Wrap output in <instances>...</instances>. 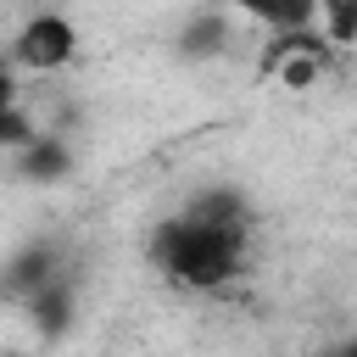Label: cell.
Here are the masks:
<instances>
[{
    "instance_id": "cell-1",
    "label": "cell",
    "mask_w": 357,
    "mask_h": 357,
    "mask_svg": "<svg viewBox=\"0 0 357 357\" xmlns=\"http://www.w3.org/2000/svg\"><path fill=\"white\" fill-rule=\"evenodd\" d=\"M245 257H251V212L234 190H206L184 201L151 234V262L184 290H223L234 273H245Z\"/></svg>"
},
{
    "instance_id": "cell-2",
    "label": "cell",
    "mask_w": 357,
    "mask_h": 357,
    "mask_svg": "<svg viewBox=\"0 0 357 357\" xmlns=\"http://www.w3.org/2000/svg\"><path fill=\"white\" fill-rule=\"evenodd\" d=\"M6 61H11L17 73H39V78L73 67V61H78V28H73V17H67V11H33V17L11 33V56H6Z\"/></svg>"
},
{
    "instance_id": "cell-3",
    "label": "cell",
    "mask_w": 357,
    "mask_h": 357,
    "mask_svg": "<svg viewBox=\"0 0 357 357\" xmlns=\"http://www.w3.org/2000/svg\"><path fill=\"white\" fill-rule=\"evenodd\" d=\"M335 50H340V45H335L324 28H290V33H273V39H268L262 73L279 78L284 89H312V84L329 73Z\"/></svg>"
},
{
    "instance_id": "cell-4",
    "label": "cell",
    "mask_w": 357,
    "mask_h": 357,
    "mask_svg": "<svg viewBox=\"0 0 357 357\" xmlns=\"http://www.w3.org/2000/svg\"><path fill=\"white\" fill-rule=\"evenodd\" d=\"M245 22L268 28V33H290V28H318V0H229Z\"/></svg>"
},
{
    "instance_id": "cell-5",
    "label": "cell",
    "mask_w": 357,
    "mask_h": 357,
    "mask_svg": "<svg viewBox=\"0 0 357 357\" xmlns=\"http://www.w3.org/2000/svg\"><path fill=\"white\" fill-rule=\"evenodd\" d=\"M33 123L22 112V89H17V67L0 61V145H28Z\"/></svg>"
},
{
    "instance_id": "cell-6",
    "label": "cell",
    "mask_w": 357,
    "mask_h": 357,
    "mask_svg": "<svg viewBox=\"0 0 357 357\" xmlns=\"http://www.w3.org/2000/svg\"><path fill=\"white\" fill-rule=\"evenodd\" d=\"M318 28L340 50H351L357 45V0H318Z\"/></svg>"
}]
</instances>
